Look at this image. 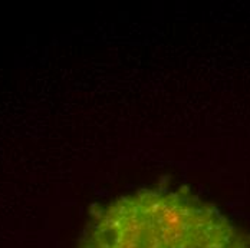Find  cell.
Returning a JSON list of instances; mask_svg holds the SVG:
<instances>
[{
	"mask_svg": "<svg viewBox=\"0 0 250 248\" xmlns=\"http://www.w3.org/2000/svg\"><path fill=\"white\" fill-rule=\"evenodd\" d=\"M79 248H247L213 206L168 191L121 196L99 211Z\"/></svg>",
	"mask_w": 250,
	"mask_h": 248,
	"instance_id": "6da1fadb",
	"label": "cell"
}]
</instances>
